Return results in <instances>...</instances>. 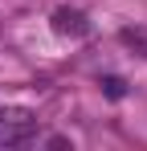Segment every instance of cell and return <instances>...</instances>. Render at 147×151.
Segmentation results:
<instances>
[{
    "instance_id": "3",
    "label": "cell",
    "mask_w": 147,
    "mask_h": 151,
    "mask_svg": "<svg viewBox=\"0 0 147 151\" xmlns=\"http://www.w3.org/2000/svg\"><path fill=\"white\" fill-rule=\"evenodd\" d=\"M102 90H106V98H122L127 94V82L122 78H102Z\"/></svg>"
},
{
    "instance_id": "1",
    "label": "cell",
    "mask_w": 147,
    "mask_h": 151,
    "mask_svg": "<svg viewBox=\"0 0 147 151\" xmlns=\"http://www.w3.org/2000/svg\"><path fill=\"white\" fill-rule=\"evenodd\" d=\"M37 135V114L29 106H0V147H21Z\"/></svg>"
},
{
    "instance_id": "2",
    "label": "cell",
    "mask_w": 147,
    "mask_h": 151,
    "mask_svg": "<svg viewBox=\"0 0 147 151\" xmlns=\"http://www.w3.org/2000/svg\"><path fill=\"white\" fill-rule=\"evenodd\" d=\"M53 29H57L61 37H86V33H90V21H86L78 8H57V12H53Z\"/></svg>"
}]
</instances>
